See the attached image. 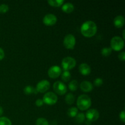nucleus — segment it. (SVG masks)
Listing matches in <instances>:
<instances>
[{
  "instance_id": "obj_6",
  "label": "nucleus",
  "mask_w": 125,
  "mask_h": 125,
  "mask_svg": "<svg viewBox=\"0 0 125 125\" xmlns=\"http://www.w3.org/2000/svg\"><path fill=\"white\" fill-rule=\"evenodd\" d=\"M76 44L75 37L72 34H69L66 35L63 39V45L65 47L69 50H72L74 48Z\"/></svg>"
},
{
  "instance_id": "obj_30",
  "label": "nucleus",
  "mask_w": 125,
  "mask_h": 125,
  "mask_svg": "<svg viewBox=\"0 0 125 125\" xmlns=\"http://www.w3.org/2000/svg\"><path fill=\"white\" fill-rule=\"evenodd\" d=\"M43 100H41V99H38V100H37L36 101H35V105H36L37 106H38V107L42 106L43 104Z\"/></svg>"
},
{
  "instance_id": "obj_3",
  "label": "nucleus",
  "mask_w": 125,
  "mask_h": 125,
  "mask_svg": "<svg viewBox=\"0 0 125 125\" xmlns=\"http://www.w3.org/2000/svg\"><path fill=\"white\" fill-rule=\"evenodd\" d=\"M111 46L112 50L115 51H120L124 48V40L119 36H114L111 40Z\"/></svg>"
},
{
  "instance_id": "obj_5",
  "label": "nucleus",
  "mask_w": 125,
  "mask_h": 125,
  "mask_svg": "<svg viewBox=\"0 0 125 125\" xmlns=\"http://www.w3.org/2000/svg\"><path fill=\"white\" fill-rule=\"evenodd\" d=\"M42 100L44 103L46 104L53 105L57 103L58 98H57V95L54 93L49 92L44 95Z\"/></svg>"
},
{
  "instance_id": "obj_21",
  "label": "nucleus",
  "mask_w": 125,
  "mask_h": 125,
  "mask_svg": "<svg viewBox=\"0 0 125 125\" xmlns=\"http://www.w3.org/2000/svg\"><path fill=\"white\" fill-rule=\"evenodd\" d=\"M61 78H62V81H63L64 82H68L71 78L70 73L68 71H64V72L62 73Z\"/></svg>"
},
{
  "instance_id": "obj_4",
  "label": "nucleus",
  "mask_w": 125,
  "mask_h": 125,
  "mask_svg": "<svg viewBox=\"0 0 125 125\" xmlns=\"http://www.w3.org/2000/svg\"><path fill=\"white\" fill-rule=\"evenodd\" d=\"M62 67L64 71H68L70 70H72L74 68L76 64V60L73 57H65L62 59Z\"/></svg>"
},
{
  "instance_id": "obj_24",
  "label": "nucleus",
  "mask_w": 125,
  "mask_h": 125,
  "mask_svg": "<svg viewBox=\"0 0 125 125\" xmlns=\"http://www.w3.org/2000/svg\"><path fill=\"white\" fill-rule=\"evenodd\" d=\"M36 125H50L48 122L44 118H39L35 122Z\"/></svg>"
},
{
  "instance_id": "obj_29",
  "label": "nucleus",
  "mask_w": 125,
  "mask_h": 125,
  "mask_svg": "<svg viewBox=\"0 0 125 125\" xmlns=\"http://www.w3.org/2000/svg\"><path fill=\"white\" fill-rule=\"evenodd\" d=\"M118 58L120 61H125V51H123V52H120V53L118 54Z\"/></svg>"
},
{
  "instance_id": "obj_20",
  "label": "nucleus",
  "mask_w": 125,
  "mask_h": 125,
  "mask_svg": "<svg viewBox=\"0 0 125 125\" xmlns=\"http://www.w3.org/2000/svg\"><path fill=\"white\" fill-rule=\"evenodd\" d=\"M85 116L83 113H78L75 116V121L78 123H82L85 121Z\"/></svg>"
},
{
  "instance_id": "obj_27",
  "label": "nucleus",
  "mask_w": 125,
  "mask_h": 125,
  "mask_svg": "<svg viewBox=\"0 0 125 125\" xmlns=\"http://www.w3.org/2000/svg\"><path fill=\"white\" fill-rule=\"evenodd\" d=\"M94 85L96 87H100L103 84V80L102 78H97L94 80Z\"/></svg>"
},
{
  "instance_id": "obj_13",
  "label": "nucleus",
  "mask_w": 125,
  "mask_h": 125,
  "mask_svg": "<svg viewBox=\"0 0 125 125\" xmlns=\"http://www.w3.org/2000/svg\"><path fill=\"white\" fill-rule=\"evenodd\" d=\"M79 72L81 73L83 75L87 76L91 72V68L90 66L86 63H83L80 64L79 67Z\"/></svg>"
},
{
  "instance_id": "obj_15",
  "label": "nucleus",
  "mask_w": 125,
  "mask_h": 125,
  "mask_svg": "<svg viewBox=\"0 0 125 125\" xmlns=\"http://www.w3.org/2000/svg\"><path fill=\"white\" fill-rule=\"evenodd\" d=\"M74 7L73 4L70 2H66L62 6V10L65 13H71L74 10Z\"/></svg>"
},
{
  "instance_id": "obj_8",
  "label": "nucleus",
  "mask_w": 125,
  "mask_h": 125,
  "mask_svg": "<svg viewBox=\"0 0 125 125\" xmlns=\"http://www.w3.org/2000/svg\"><path fill=\"white\" fill-rule=\"evenodd\" d=\"M61 72H62V70L61 67L57 65H54L49 68L48 74L51 78L56 79L61 75Z\"/></svg>"
},
{
  "instance_id": "obj_10",
  "label": "nucleus",
  "mask_w": 125,
  "mask_h": 125,
  "mask_svg": "<svg viewBox=\"0 0 125 125\" xmlns=\"http://www.w3.org/2000/svg\"><path fill=\"white\" fill-rule=\"evenodd\" d=\"M86 118L87 120L90 121V122H95V121L97 120L100 117V113L98 111L95 109H91L87 111L86 112Z\"/></svg>"
},
{
  "instance_id": "obj_12",
  "label": "nucleus",
  "mask_w": 125,
  "mask_h": 125,
  "mask_svg": "<svg viewBox=\"0 0 125 125\" xmlns=\"http://www.w3.org/2000/svg\"><path fill=\"white\" fill-rule=\"evenodd\" d=\"M80 89L82 91L84 92H91L94 89V85L90 82L87 81H84L80 84Z\"/></svg>"
},
{
  "instance_id": "obj_11",
  "label": "nucleus",
  "mask_w": 125,
  "mask_h": 125,
  "mask_svg": "<svg viewBox=\"0 0 125 125\" xmlns=\"http://www.w3.org/2000/svg\"><path fill=\"white\" fill-rule=\"evenodd\" d=\"M57 17L52 13H48L43 19V22L46 26H52L57 22Z\"/></svg>"
},
{
  "instance_id": "obj_26",
  "label": "nucleus",
  "mask_w": 125,
  "mask_h": 125,
  "mask_svg": "<svg viewBox=\"0 0 125 125\" xmlns=\"http://www.w3.org/2000/svg\"><path fill=\"white\" fill-rule=\"evenodd\" d=\"M9 7L6 4H0V13H6L9 10Z\"/></svg>"
},
{
  "instance_id": "obj_17",
  "label": "nucleus",
  "mask_w": 125,
  "mask_h": 125,
  "mask_svg": "<svg viewBox=\"0 0 125 125\" xmlns=\"http://www.w3.org/2000/svg\"><path fill=\"white\" fill-rule=\"evenodd\" d=\"M74 96L73 95V94H72V93H69V94H67L66 95L65 98V102L67 103L68 104H72L74 102Z\"/></svg>"
},
{
  "instance_id": "obj_14",
  "label": "nucleus",
  "mask_w": 125,
  "mask_h": 125,
  "mask_svg": "<svg viewBox=\"0 0 125 125\" xmlns=\"http://www.w3.org/2000/svg\"><path fill=\"white\" fill-rule=\"evenodd\" d=\"M114 24L115 27L120 28L125 24V18L122 15H118L114 20Z\"/></svg>"
},
{
  "instance_id": "obj_22",
  "label": "nucleus",
  "mask_w": 125,
  "mask_h": 125,
  "mask_svg": "<svg viewBox=\"0 0 125 125\" xmlns=\"http://www.w3.org/2000/svg\"><path fill=\"white\" fill-rule=\"evenodd\" d=\"M112 51V50L111 47H104L101 50V52L103 56L107 57L111 55Z\"/></svg>"
},
{
  "instance_id": "obj_9",
  "label": "nucleus",
  "mask_w": 125,
  "mask_h": 125,
  "mask_svg": "<svg viewBox=\"0 0 125 125\" xmlns=\"http://www.w3.org/2000/svg\"><path fill=\"white\" fill-rule=\"evenodd\" d=\"M50 87V83L47 80H42L37 83L36 85L37 90L38 92L44 93L47 91Z\"/></svg>"
},
{
  "instance_id": "obj_33",
  "label": "nucleus",
  "mask_w": 125,
  "mask_h": 125,
  "mask_svg": "<svg viewBox=\"0 0 125 125\" xmlns=\"http://www.w3.org/2000/svg\"><path fill=\"white\" fill-rule=\"evenodd\" d=\"M91 123H92V122H90V121H89V120H87L86 122H85V124L87 125H91Z\"/></svg>"
},
{
  "instance_id": "obj_25",
  "label": "nucleus",
  "mask_w": 125,
  "mask_h": 125,
  "mask_svg": "<svg viewBox=\"0 0 125 125\" xmlns=\"http://www.w3.org/2000/svg\"><path fill=\"white\" fill-rule=\"evenodd\" d=\"M34 88L31 85H27L24 87V92L26 95H30L34 93Z\"/></svg>"
},
{
  "instance_id": "obj_19",
  "label": "nucleus",
  "mask_w": 125,
  "mask_h": 125,
  "mask_svg": "<svg viewBox=\"0 0 125 125\" xmlns=\"http://www.w3.org/2000/svg\"><path fill=\"white\" fill-rule=\"evenodd\" d=\"M68 88L72 91H76L78 88V83L76 80H72L68 84Z\"/></svg>"
},
{
  "instance_id": "obj_7",
  "label": "nucleus",
  "mask_w": 125,
  "mask_h": 125,
  "mask_svg": "<svg viewBox=\"0 0 125 125\" xmlns=\"http://www.w3.org/2000/svg\"><path fill=\"white\" fill-rule=\"evenodd\" d=\"M53 89L55 92L60 95H64L67 91V86H66L65 84L62 82L59 81L55 82L54 83Z\"/></svg>"
},
{
  "instance_id": "obj_2",
  "label": "nucleus",
  "mask_w": 125,
  "mask_h": 125,
  "mask_svg": "<svg viewBox=\"0 0 125 125\" xmlns=\"http://www.w3.org/2000/svg\"><path fill=\"white\" fill-rule=\"evenodd\" d=\"M92 101L88 95L83 94L80 95L77 100V106L81 111H85L91 106Z\"/></svg>"
},
{
  "instance_id": "obj_32",
  "label": "nucleus",
  "mask_w": 125,
  "mask_h": 125,
  "mask_svg": "<svg viewBox=\"0 0 125 125\" xmlns=\"http://www.w3.org/2000/svg\"><path fill=\"white\" fill-rule=\"evenodd\" d=\"M2 114H3V109H2V107L0 106V116H1Z\"/></svg>"
},
{
  "instance_id": "obj_31",
  "label": "nucleus",
  "mask_w": 125,
  "mask_h": 125,
  "mask_svg": "<svg viewBox=\"0 0 125 125\" xmlns=\"http://www.w3.org/2000/svg\"><path fill=\"white\" fill-rule=\"evenodd\" d=\"M4 56H5L4 51V50L0 47V61L3 59L4 57Z\"/></svg>"
},
{
  "instance_id": "obj_18",
  "label": "nucleus",
  "mask_w": 125,
  "mask_h": 125,
  "mask_svg": "<svg viewBox=\"0 0 125 125\" xmlns=\"http://www.w3.org/2000/svg\"><path fill=\"white\" fill-rule=\"evenodd\" d=\"M78 109L75 107H70L67 111V114L70 117H75V116L78 114Z\"/></svg>"
},
{
  "instance_id": "obj_1",
  "label": "nucleus",
  "mask_w": 125,
  "mask_h": 125,
  "mask_svg": "<svg viewBox=\"0 0 125 125\" xmlns=\"http://www.w3.org/2000/svg\"><path fill=\"white\" fill-rule=\"evenodd\" d=\"M81 32L84 36L91 37L95 35L97 32V26L92 21H85L81 27Z\"/></svg>"
},
{
  "instance_id": "obj_23",
  "label": "nucleus",
  "mask_w": 125,
  "mask_h": 125,
  "mask_svg": "<svg viewBox=\"0 0 125 125\" xmlns=\"http://www.w3.org/2000/svg\"><path fill=\"white\" fill-rule=\"evenodd\" d=\"M0 125H12V122L6 117H0Z\"/></svg>"
},
{
  "instance_id": "obj_16",
  "label": "nucleus",
  "mask_w": 125,
  "mask_h": 125,
  "mask_svg": "<svg viewBox=\"0 0 125 125\" xmlns=\"http://www.w3.org/2000/svg\"><path fill=\"white\" fill-rule=\"evenodd\" d=\"M63 0H48L49 4L53 7H60L63 4Z\"/></svg>"
},
{
  "instance_id": "obj_28",
  "label": "nucleus",
  "mask_w": 125,
  "mask_h": 125,
  "mask_svg": "<svg viewBox=\"0 0 125 125\" xmlns=\"http://www.w3.org/2000/svg\"><path fill=\"white\" fill-rule=\"evenodd\" d=\"M120 119L122 121L123 123H125V111H122V112H120L119 115Z\"/></svg>"
},
{
  "instance_id": "obj_34",
  "label": "nucleus",
  "mask_w": 125,
  "mask_h": 125,
  "mask_svg": "<svg viewBox=\"0 0 125 125\" xmlns=\"http://www.w3.org/2000/svg\"><path fill=\"white\" fill-rule=\"evenodd\" d=\"M125 30H123V40H124L125 39Z\"/></svg>"
}]
</instances>
